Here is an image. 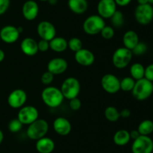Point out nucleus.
<instances>
[{
    "label": "nucleus",
    "mask_w": 153,
    "mask_h": 153,
    "mask_svg": "<svg viewBox=\"0 0 153 153\" xmlns=\"http://www.w3.org/2000/svg\"><path fill=\"white\" fill-rule=\"evenodd\" d=\"M41 98L47 106L50 108H57L61 106L64 98L60 88L48 86L42 91Z\"/></svg>",
    "instance_id": "nucleus-1"
},
{
    "label": "nucleus",
    "mask_w": 153,
    "mask_h": 153,
    "mask_svg": "<svg viewBox=\"0 0 153 153\" xmlns=\"http://www.w3.org/2000/svg\"><path fill=\"white\" fill-rule=\"evenodd\" d=\"M131 93L136 100L140 101L146 100L153 93V82L145 77L136 80Z\"/></svg>",
    "instance_id": "nucleus-2"
},
{
    "label": "nucleus",
    "mask_w": 153,
    "mask_h": 153,
    "mask_svg": "<svg viewBox=\"0 0 153 153\" xmlns=\"http://www.w3.org/2000/svg\"><path fill=\"white\" fill-rule=\"evenodd\" d=\"M49 123L43 118H37V120L28 124L26 134L29 139L36 140L46 136L49 131Z\"/></svg>",
    "instance_id": "nucleus-3"
},
{
    "label": "nucleus",
    "mask_w": 153,
    "mask_h": 153,
    "mask_svg": "<svg viewBox=\"0 0 153 153\" xmlns=\"http://www.w3.org/2000/svg\"><path fill=\"white\" fill-rule=\"evenodd\" d=\"M105 25V20L100 15H91L84 21L83 30L89 35H96L100 34Z\"/></svg>",
    "instance_id": "nucleus-4"
},
{
    "label": "nucleus",
    "mask_w": 153,
    "mask_h": 153,
    "mask_svg": "<svg viewBox=\"0 0 153 153\" xmlns=\"http://www.w3.org/2000/svg\"><path fill=\"white\" fill-rule=\"evenodd\" d=\"M61 91L64 98L70 100L78 97L81 91V85L79 80L73 76H70L63 81Z\"/></svg>",
    "instance_id": "nucleus-5"
},
{
    "label": "nucleus",
    "mask_w": 153,
    "mask_h": 153,
    "mask_svg": "<svg viewBox=\"0 0 153 153\" xmlns=\"http://www.w3.org/2000/svg\"><path fill=\"white\" fill-rule=\"evenodd\" d=\"M132 57L133 53L131 50L123 46L114 51L112 56V63L117 68L123 69L130 64Z\"/></svg>",
    "instance_id": "nucleus-6"
},
{
    "label": "nucleus",
    "mask_w": 153,
    "mask_h": 153,
    "mask_svg": "<svg viewBox=\"0 0 153 153\" xmlns=\"http://www.w3.org/2000/svg\"><path fill=\"white\" fill-rule=\"evenodd\" d=\"M153 7L152 4H138L134 10V18L139 24L148 25L153 20Z\"/></svg>",
    "instance_id": "nucleus-7"
},
{
    "label": "nucleus",
    "mask_w": 153,
    "mask_h": 153,
    "mask_svg": "<svg viewBox=\"0 0 153 153\" xmlns=\"http://www.w3.org/2000/svg\"><path fill=\"white\" fill-rule=\"evenodd\" d=\"M153 140L149 136L140 135L134 140L131 145L132 153H152Z\"/></svg>",
    "instance_id": "nucleus-8"
},
{
    "label": "nucleus",
    "mask_w": 153,
    "mask_h": 153,
    "mask_svg": "<svg viewBox=\"0 0 153 153\" xmlns=\"http://www.w3.org/2000/svg\"><path fill=\"white\" fill-rule=\"evenodd\" d=\"M17 118L22 123V124L28 125L39 118L38 110L32 105H24L18 112Z\"/></svg>",
    "instance_id": "nucleus-9"
},
{
    "label": "nucleus",
    "mask_w": 153,
    "mask_h": 153,
    "mask_svg": "<svg viewBox=\"0 0 153 153\" xmlns=\"http://www.w3.org/2000/svg\"><path fill=\"white\" fill-rule=\"evenodd\" d=\"M101 86L107 93L115 94L120 90V80L114 74H106L102 77Z\"/></svg>",
    "instance_id": "nucleus-10"
},
{
    "label": "nucleus",
    "mask_w": 153,
    "mask_h": 153,
    "mask_svg": "<svg viewBox=\"0 0 153 153\" xmlns=\"http://www.w3.org/2000/svg\"><path fill=\"white\" fill-rule=\"evenodd\" d=\"M27 100V94L21 88H16L9 94L7 104L13 109H20Z\"/></svg>",
    "instance_id": "nucleus-11"
},
{
    "label": "nucleus",
    "mask_w": 153,
    "mask_h": 153,
    "mask_svg": "<svg viewBox=\"0 0 153 153\" xmlns=\"http://www.w3.org/2000/svg\"><path fill=\"white\" fill-rule=\"evenodd\" d=\"M37 32L40 39L50 41L56 36V28L51 22L43 20L37 25Z\"/></svg>",
    "instance_id": "nucleus-12"
},
{
    "label": "nucleus",
    "mask_w": 153,
    "mask_h": 153,
    "mask_svg": "<svg viewBox=\"0 0 153 153\" xmlns=\"http://www.w3.org/2000/svg\"><path fill=\"white\" fill-rule=\"evenodd\" d=\"M114 0H100L97 4V12L103 19H110L117 10Z\"/></svg>",
    "instance_id": "nucleus-13"
},
{
    "label": "nucleus",
    "mask_w": 153,
    "mask_h": 153,
    "mask_svg": "<svg viewBox=\"0 0 153 153\" xmlns=\"http://www.w3.org/2000/svg\"><path fill=\"white\" fill-rule=\"evenodd\" d=\"M20 33L17 27L7 25L0 29V39L6 44H13L19 39Z\"/></svg>",
    "instance_id": "nucleus-14"
},
{
    "label": "nucleus",
    "mask_w": 153,
    "mask_h": 153,
    "mask_svg": "<svg viewBox=\"0 0 153 153\" xmlns=\"http://www.w3.org/2000/svg\"><path fill=\"white\" fill-rule=\"evenodd\" d=\"M68 68L67 60L61 57L53 58L48 62L47 70L53 75H59L64 73Z\"/></svg>",
    "instance_id": "nucleus-15"
},
{
    "label": "nucleus",
    "mask_w": 153,
    "mask_h": 153,
    "mask_svg": "<svg viewBox=\"0 0 153 153\" xmlns=\"http://www.w3.org/2000/svg\"><path fill=\"white\" fill-rule=\"evenodd\" d=\"M75 60L80 65L88 67L94 63L95 56L89 50L82 48L80 50L75 52Z\"/></svg>",
    "instance_id": "nucleus-16"
},
{
    "label": "nucleus",
    "mask_w": 153,
    "mask_h": 153,
    "mask_svg": "<svg viewBox=\"0 0 153 153\" xmlns=\"http://www.w3.org/2000/svg\"><path fill=\"white\" fill-rule=\"evenodd\" d=\"M22 13L25 20L28 21L34 20L39 14L38 4L34 0H28L22 5Z\"/></svg>",
    "instance_id": "nucleus-17"
},
{
    "label": "nucleus",
    "mask_w": 153,
    "mask_h": 153,
    "mask_svg": "<svg viewBox=\"0 0 153 153\" xmlns=\"http://www.w3.org/2000/svg\"><path fill=\"white\" fill-rule=\"evenodd\" d=\"M53 128L58 135L67 136L71 132L72 124L65 117H57L53 122Z\"/></svg>",
    "instance_id": "nucleus-18"
},
{
    "label": "nucleus",
    "mask_w": 153,
    "mask_h": 153,
    "mask_svg": "<svg viewBox=\"0 0 153 153\" xmlns=\"http://www.w3.org/2000/svg\"><path fill=\"white\" fill-rule=\"evenodd\" d=\"M20 49L25 55L33 56L38 52L37 42L32 38H25L21 41Z\"/></svg>",
    "instance_id": "nucleus-19"
},
{
    "label": "nucleus",
    "mask_w": 153,
    "mask_h": 153,
    "mask_svg": "<svg viewBox=\"0 0 153 153\" xmlns=\"http://www.w3.org/2000/svg\"><path fill=\"white\" fill-rule=\"evenodd\" d=\"M35 147L39 153H52L55 149V144L53 140L44 136L37 140Z\"/></svg>",
    "instance_id": "nucleus-20"
},
{
    "label": "nucleus",
    "mask_w": 153,
    "mask_h": 153,
    "mask_svg": "<svg viewBox=\"0 0 153 153\" xmlns=\"http://www.w3.org/2000/svg\"><path fill=\"white\" fill-rule=\"evenodd\" d=\"M139 36L136 32L133 30H128L126 32L123 37V43L124 46L127 49L131 50L139 43Z\"/></svg>",
    "instance_id": "nucleus-21"
},
{
    "label": "nucleus",
    "mask_w": 153,
    "mask_h": 153,
    "mask_svg": "<svg viewBox=\"0 0 153 153\" xmlns=\"http://www.w3.org/2000/svg\"><path fill=\"white\" fill-rule=\"evenodd\" d=\"M67 4L72 12L76 14H82L88 10V2L87 0H68Z\"/></svg>",
    "instance_id": "nucleus-22"
},
{
    "label": "nucleus",
    "mask_w": 153,
    "mask_h": 153,
    "mask_svg": "<svg viewBox=\"0 0 153 153\" xmlns=\"http://www.w3.org/2000/svg\"><path fill=\"white\" fill-rule=\"evenodd\" d=\"M113 140L114 142L119 146H123L127 145L131 140L129 131L126 129L118 130L114 135Z\"/></svg>",
    "instance_id": "nucleus-23"
},
{
    "label": "nucleus",
    "mask_w": 153,
    "mask_h": 153,
    "mask_svg": "<svg viewBox=\"0 0 153 153\" xmlns=\"http://www.w3.org/2000/svg\"><path fill=\"white\" fill-rule=\"evenodd\" d=\"M68 48L67 40L64 38L56 37L49 41V49L56 52H62Z\"/></svg>",
    "instance_id": "nucleus-24"
},
{
    "label": "nucleus",
    "mask_w": 153,
    "mask_h": 153,
    "mask_svg": "<svg viewBox=\"0 0 153 153\" xmlns=\"http://www.w3.org/2000/svg\"><path fill=\"white\" fill-rule=\"evenodd\" d=\"M130 74L134 80H138L144 77L145 67L141 63H134L130 67Z\"/></svg>",
    "instance_id": "nucleus-25"
},
{
    "label": "nucleus",
    "mask_w": 153,
    "mask_h": 153,
    "mask_svg": "<svg viewBox=\"0 0 153 153\" xmlns=\"http://www.w3.org/2000/svg\"><path fill=\"white\" fill-rule=\"evenodd\" d=\"M137 130L140 135L149 136L153 132V121L150 119H144L139 124Z\"/></svg>",
    "instance_id": "nucleus-26"
},
{
    "label": "nucleus",
    "mask_w": 153,
    "mask_h": 153,
    "mask_svg": "<svg viewBox=\"0 0 153 153\" xmlns=\"http://www.w3.org/2000/svg\"><path fill=\"white\" fill-rule=\"evenodd\" d=\"M105 117L106 119L111 122H117L120 118V111L114 106H108L105 108L104 112Z\"/></svg>",
    "instance_id": "nucleus-27"
},
{
    "label": "nucleus",
    "mask_w": 153,
    "mask_h": 153,
    "mask_svg": "<svg viewBox=\"0 0 153 153\" xmlns=\"http://www.w3.org/2000/svg\"><path fill=\"white\" fill-rule=\"evenodd\" d=\"M136 80L131 76H126L120 80V90L123 92H131Z\"/></svg>",
    "instance_id": "nucleus-28"
},
{
    "label": "nucleus",
    "mask_w": 153,
    "mask_h": 153,
    "mask_svg": "<svg viewBox=\"0 0 153 153\" xmlns=\"http://www.w3.org/2000/svg\"><path fill=\"white\" fill-rule=\"evenodd\" d=\"M110 20L113 26L116 27V28H120V27H122L124 24V20H125L123 14L120 10H117L112 15Z\"/></svg>",
    "instance_id": "nucleus-29"
},
{
    "label": "nucleus",
    "mask_w": 153,
    "mask_h": 153,
    "mask_svg": "<svg viewBox=\"0 0 153 153\" xmlns=\"http://www.w3.org/2000/svg\"><path fill=\"white\" fill-rule=\"evenodd\" d=\"M67 44H68L69 49L74 52H76L83 48V44H82V40L76 37L72 38L70 40H67Z\"/></svg>",
    "instance_id": "nucleus-30"
},
{
    "label": "nucleus",
    "mask_w": 153,
    "mask_h": 153,
    "mask_svg": "<svg viewBox=\"0 0 153 153\" xmlns=\"http://www.w3.org/2000/svg\"><path fill=\"white\" fill-rule=\"evenodd\" d=\"M22 125H23L22 123L16 118L10 121V122L8 123V125H7V128H8L9 131H10L11 133H17L22 129Z\"/></svg>",
    "instance_id": "nucleus-31"
},
{
    "label": "nucleus",
    "mask_w": 153,
    "mask_h": 153,
    "mask_svg": "<svg viewBox=\"0 0 153 153\" xmlns=\"http://www.w3.org/2000/svg\"><path fill=\"white\" fill-rule=\"evenodd\" d=\"M100 34H101L102 37L104 39L106 40H110L112 38H114L115 34L114 29L112 26H105L104 28L102 29V31L100 32Z\"/></svg>",
    "instance_id": "nucleus-32"
},
{
    "label": "nucleus",
    "mask_w": 153,
    "mask_h": 153,
    "mask_svg": "<svg viewBox=\"0 0 153 153\" xmlns=\"http://www.w3.org/2000/svg\"><path fill=\"white\" fill-rule=\"evenodd\" d=\"M147 51V45L143 42H140L131 50L133 55L142 56L145 54Z\"/></svg>",
    "instance_id": "nucleus-33"
},
{
    "label": "nucleus",
    "mask_w": 153,
    "mask_h": 153,
    "mask_svg": "<svg viewBox=\"0 0 153 153\" xmlns=\"http://www.w3.org/2000/svg\"><path fill=\"white\" fill-rule=\"evenodd\" d=\"M40 80H41L42 83L43 85L46 86H49L52 82V81L54 80V75L52 74L51 72L46 70V72L42 74L41 77H40Z\"/></svg>",
    "instance_id": "nucleus-34"
},
{
    "label": "nucleus",
    "mask_w": 153,
    "mask_h": 153,
    "mask_svg": "<svg viewBox=\"0 0 153 153\" xmlns=\"http://www.w3.org/2000/svg\"><path fill=\"white\" fill-rule=\"evenodd\" d=\"M69 100H70V103H69L70 107L73 110H79L81 108V106H82V101H81V100L78 97L72 98Z\"/></svg>",
    "instance_id": "nucleus-35"
},
{
    "label": "nucleus",
    "mask_w": 153,
    "mask_h": 153,
    "mask_svg": "<svg viewBox=\"0 0 153 153\" xmlns=\"http://www.w3.org/2000/svg\"><path fill=\"white\" fill-rule=\"evenodd\" d=\"M37 46H38L39 51H40V52H46L49 50V41L40 39V40L37 42Z\"/></svg>",
    "instance_id": "nucleus-36"
},
{
    "label": "nucleus",
    "mask_w": 153,
    "mask_h": 153,
    "mask_svg": "<svg viewBox=\"0 0 153 153\" xmlns=\"http://www.w3.org/2000/svg\"><path fill=\"white\" fill-rule=\"evenodd\" d=\"M144 77L153 82V63H151L145 68Z\"/></svg>",
    "instance_id": "nucleus-37"
},
{
    "label": "nucleus",
    "mask_w": 153,
    "mask_h": 153,
    "mask_svg": "<svg viewBox=\"0 0 153 153\" xmlns=\"http://www.w3.org/2000/svg\"><path fill=\"white\" fill-rule=\"evenodd\" d=\"M10 0H0V15H2L8 10Z\"/></svg>",
    "instance_id": "nucleus-38"
},
{
    "label": "nucleus",
    "mask_w": 153,
    "mask_h": 153,
    "mask_svg": "<svg viewBox=\"0 0 153 153\" xmlns=\"http://www.w3.org/2000/svg\"><path fill=\"white\" fill-rule=\"evenodd\" d=\"M117 5L120 6V7H125V6L128 5L131 2L132 0H114Z\"/></svg>",
    "instance_id": "nucleus-39"
},
{
    "label": "nucleus",
    "mask_w": 153,
    "mask_h": 153,
    "mask_svg": "<svg viewBox=\"0 0 153 153\" xmlns=\"http://www.w3.org/2000/svg\"><path fill=\"white\" fill-rule=\"evenodd\" d=\"M120 117H123V118H128V117L131 116V111H130V110L127 109V108H125V109L122 110L120 112Z\"/></svg>",
    "instance_id": "nucleus-40"
},
{
    "label": "nucleus",
    "mask_w": 153,
    "mask_h": 153,
    "mask_svg": "<svg viewBox=\"0 0 153 153\" xmlns=\"http://www.w3.org/2000/svg\"><path fill=\"white\" fill-rule=\"evenodd\" d=\"M129 134H130V137H131V139H132L133 140L137 139V138L140 135V133H139V131L137 130H137H131V131L129 132Z\"/></svg>",
    "instance_id": "nucleus-41"
},
{
    "label": "nucleus",
    "mask_w": 153,
    "mask_h": 153,
    "mask_svg": "<svg viewBox=\"0 0 153 153\" xmlns=\"http://www.w3.org/2000/svg\"><path fill=\"white\" fill-rule=\"evenodd\" d=\"M4 57H5L4 52L2 50L0 49V62H1L4 59Z\"/></svg>",
    "instance_id": "nucleus-42"
},
{
    "label": "nucleus",
    "mask_w": 153,
    "mask_h": 153,
    "mask_svg": "<svg viewBox=\"0 0 153 153\" xmlns=\"http://www.w3.org/2000/svg\"><path fill=\"white\" fill-rule=\"evenodd\" d=\"M138 4H149V0H137Z\"/></svg>",
    "instance_id": "nucleus-43"
},
{
    "label": "nucleus",
    "mask_w": 153,
    "mask_h": 153,
    "mask_svg": "<svg viewBox=\"0 0 153 153\" xmlns=\"http://www.w3.org/2000/svg\"><path fill=\"white\" fill-rule=\"evenodd\" d=\"M3 140H4V134H3L2 130L0 129V144L2 142Z\"/></svg>",
    "instance_id": "nucleus-44"
},
{
    "label": "nucleus",
    "mask_w": 153,
    "mask_h": 153,
    "mask_svg": "<svg viewBox=\"0 0 153 153\" xmlns=\"http://www.w3.org/2000/svg\"><path fill=\"white\" fill-rule=\"evenodd\" d=\"M48 2H49V4H52V5H55V4H57L58 0H48Z\"/></svg>",
    "instance_id": "nucleus-45"
},
{
    "label": "nucleus",
    "mask_w": 153,
    "mask_h": 153,
    "mask_svg": "<svg viewBox=\"0 0 153 153\" xmlns=\"http://www.w3.org/2000/svg\"><path fill=\"white\" fill-rule=\"evenodd\" d=\"M149 4H153V0H149Z\"/></svg>",
    "instance_id": "nucleus-46"
},
{
    "label": "nucleus",
    "mask_w": 153,
    "mask_h": 153,
    "mask_svg": "<svg viewBox=\"0 0 153 153\" xmlns=\"http://www.w3.org/2000/svg\"><path fill=\"white\" fill-rule=\"evenodd\" d=\"M39 1H41V2H48V0H39Z\"/></svg>",
    "instance_id": "nucleus-47"
},
{
    "label": "nucleus",
    "mask_w": 153,
    "mask_h": 153,
    "mask_svg": "<svg viewBox=\"0 0 153 153\" xmlns=\"http://www.w3.org/2000/svg\"><path fill=\"white\" fill-rule=\"evenodd\" d=\"M152 153H153V148H152Z\"/></svg>",
    "instance_id": "nucleus-48"
},
{
    "label": "nucleus",
    "mask_w": 153,
    "mask_h": 153,
    "mask_svg": "<svg viewBox=\"0 0 153 153\" xmlns=\"http://www.w3.org/2000/svg\"><path fill=\"white\" fill-rule=\"evenodd\" d=\"M152 14H153V10H152Z\"/></svg>",
    "instance_id": "nucleus-49"
}]
</instances>
